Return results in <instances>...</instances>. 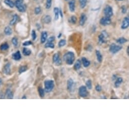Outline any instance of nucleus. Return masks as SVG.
I'll return each mask as SVG.
<instances>
[{"mask_svg": "<svg viewBox=\"0 0 129 129\" xmlns=\"http://www.w3.org/2000/svg\"><path fill=\"white\" fill-rule=\"evenodd\" d=\"M63 60L68 65H72L75 60V55L74 53L71 51L67 52L63 56Z\"/></svg>", "mask_w": 129, "mask_h": 129, "instance_id": "nucleus-1", "label": "nucleus"}, {"mask_svg": "<svg viewBox=\"0 0 129 129\" xmlns=\"http://www.w3.org/2000/svg\"><path fill=\"white\" fill-rule=\"evenodd\" d=\"M45 90L46 92L49 93L51 92L54 87V81L53 80H46L44 82Z\"/></svg>", "mask_w": 129, "mask_h": 129, "instance_id": "nucleus-2", "label": "nucleus"}, {"mask_svg": "<svg viewBox=\"0 0 129 129\" xmlns=\"http://www.w3.org/2000/svg\"><path fill=\"white\" fill-rule=\"evenodd\" d=\"M14 4L19 12H24L26 11V6L23 4V0H16Z\"/></svg>", "mask_w": 129, "mask_h": 129, "instance_id": "nucleus-3", "label": "nucleus"}, {"mask_svg": "<svg viewBox=\"0 0 129 129\" xmlns=\"http://www.w3.org/2000/svg\"><path fill=\"white\" fill-rule=\"evenodd\" d=\"M123 47L119 45H115V44L113 43L111 44V45L109 47V51L112 53V54H116L118 52L121 51Z\"/></svg>", "mask_w": 129, "mask_h": 129, "instance_id": "nucleus-4", "label": "nucleus"}, {"mask_svg": "<svg viewBox=\"0 0 129 129\" xmlns=\"http://www.w3.org/2000/svg\"><path fill=\"white\" fill-rule=\"evenodd\" d=\"M104 14L105 16L110 17L113 15V10L111 6L109 5H107L105 6L103 10Z\"/></svg>", "mask_w": 129, "mask_h": 129, "instance_id": "nucleus-5", "label": "nucleus"}, {"mask_svg": "<svg viewBox=\"0 0 129 129\" xmlns=\"http://www.w3.org/2000/svg\"><path fill=\"white\" fill-rule=\"evenodd\" d=\"M79 94L81 97H86L88 95V92L87 89V87L85 86H81L79 89Z\"/></svg>", "mask_w": 129, "mask_h": 129, "instance_id": "nucleus-6", "label": "nucleus"}, {"mask_svg": "<svg viewBox=\"0 0 129 129\" xmlns=\"http://www.w3.org/2000/svg\"><path fill=\"white\" fill-rule=\"evenodd\" d=\"M108 35L106 31H103L102 33L98 36V41L99 43L101 44H102L103 43H105L106 42V40H105V39L107 38Z\"/></svg>", "mask_w": 129, "mask_h": 129, "instance_id": "nucleus-7", "label": "nucleus"}, {"mask_svg": "<svg viewBox=\"0 0 129 129\" xmlns=\"http://www.w3.org/2000/svg\"><path fill=\"white\" fill-rule=\"evenodd\" d=\"M111 22V20L110 17L105 16L104 17L102 18L100 20V24L102 25L106 26L109 25Z\"/></svg>", "mask_w": 129, "mask_h": 129, "instance_id": "nucleus-8", "label": "nucleus"}, {"mask_svg": "<svg viewBox=\"0 0 129 129\" xmlns=\"http://www.w3.org/2000/svg\"><path fill=\"white\" fill-rule=\"evenodd\" d=\"M53 61L57 66H59L61 64V60L60 59L58 53H55L54 54L53 56Z\"/></svg>", "mask_w": 129, "mask_h": 129, "instance_id": "nucleus-9", "label": "nucleus"}, {"mask_svg": "<svg viewBox=\"0 0 129 129\" xmlns=\"http://www.w3.org/2000/svg\"><path fill=\"white\" fill-rule=\"evenodd\" d=\"M129 26V19L128 17L124 18L123 22H122L121 28L123 29H127Z\"/></svg>", "mask_w": 129, "mask_h": 129, "instance_id": "nucleus-10", "label": "nucleus"}, {"mask_svg": "<svg viewBox=\"0 0 129 129\" xmlns=\"http://www.w3.org/2000/svg\"><path fill=\"white\" fill-rule=\"evenodd\" d=\"M69 8L70 12H73L76 9V1L75 0H70L69 2Z\"/></svg>", "mask_w": 129, "mask_h": 129, "instance_id": "nucleus-11", "label": "nucleus"}, {"mask_svg": "<svg viewBox=\"0 0 129 129\" xmlns=\"http://www.w3.org/2000/svg\"><path fill=\"white\" fill-rule=\"evenodd\" d=\"M74 85V81L72 79H69L68 80L67 82V90L71 91L72 90Z\"/></svg>", "mask_w": 129, "mask_h": 129, "instance_id": "nucleus-12", "label": "nucleus"}, {"mask_svg": "<svg viewBox=\"0 0 129 129\" xmlns=\"http://www.w3.org/2000/svg\"><path fill=\"white\" fill-rule=\"evenodd\" d=\"M86 20H87L86 15L85 14H84V13L81 14V15L80 18V21H79L80 25L81 26H83L85 24V23Z\"/></svg>", "mask_w": 129, "mask_h": 129, "instance_id": "nucleus-13", "label": "nucleus"}, {"mask_svg": "<svg viewBox=\"0 0 129 129\" xmlns=\"http://www.w3.org/2000/svg\"><path fill=\"white\" fill-rule=\"evenodd\" d=\"M4 73L8 75L11 73V64L9 63L6 64L4 67Z\"/></svg>", "mask_w": 129, "mask_h": 129, "instance_id": "nucleus-14", "label": "nucleus"}, {"mask_svg": "<svg viewBox=\"0 0 129 129\" xmlns=\"http://www.w3.org/2000/svg\"><path fill=\"white\" fill-rule=\"evenodd\" d=\"M12 58L16 61H18V60H19L20 59H21V55L19 51H18L16 52L15 53H14L13 54Z\"/></svg>", "mask_w": 129, "mask_h": 129, "instance_id": "nucleus-15", "label": "nucleus"}, {"mask_svg": "<svg viewBox=\"0 0 129 129\" xmlns=\"http://www.w3.org/2000/svg\"><path fill=\"white\" fill-rule=\"evenodd\" d=\"M42 20L43 22L45 24H49L52 21V18L50 15H47L43 17Z\"/></svg>", "mask_w": 129, "mask_h": 129, "instance_id": "nucleus-16", "label": "nucleus"}, {"mask_svg": "<svg viewBox=\"0 0 129 129\" xmlns=\"http://www.w3.org/2000/svg\"><path fill=\"white\" fill-rule=\"evenodd\" d=\"M47 37H48V33L47 32L44 31L42 32L41 38H40V43L42 44H44L46 41Z\"/></svg>", "mask_w": 129, "mask_h": 129, "instance_id": "nucleus-17", "label": "nucleus"}, {"mask_svg": "<svg viewBox=\"0 0 129 129\" xmlns=\"http://www.w3.org/2000/svg\"><path fill=\"white\" fill-rule=\"evenodd\" d=\"M81 62H82L83 65L85 67H89L91 64L90 61L88 60L86 57H83L81 58Z\"/></svg>", "mask_w": 129, "mask_h": 129, "instance_id": "nucleus-18", "label": "nucleus"}, {"mask_svg": "<svg viewBox=\"0 0 129 129\" xmlns=\"http://www.w3.org/2000/svg\"><path fill=\"white\" fill-rule=\"evenodd\" d=\"M5 95L7 99H13V93L10 89H7L6 90Z\"/></svg>", "mask_w": 129, "mask_h": 129, "instance_id": "nucleus-19", "label": "nucleus"}, {"mask_svg": "<svg viewBox=\"0 0 129 129\" xmlns=\"http://www.w3.org/2000/svg\"><path fill=\"white\" fill-rule=\"evenodd\" d=\"M81 66V62L80 59H78L74 65V69L76 70H79Z\"/></svg>", "mask_w": 129, "mask_h": 129, "instance_id": "nucleus-20", "label": "nucleus"}, {"mask_svg": "<svg viewBox=\"0 0 129 129\" xmlns=\"http://www.w3.org/2000/svg\"><path fill=\"white\" fill-rule=\"evenodd\" d=\"M96 55L97 57V59L98 60V61L101 63L102 61L103 58H102V55H101V54L99 50L96 51Z\"/></svg>", "mask_w": 129, "mask_h": 129, "instance_id": "nucleus-21", "label": "nucleus"}, {"mask_svg": "<svg viewBox=\"0 0 129 129\" xmlns=\"http://www.w3.org/2000/svg\"><path fill=\"white\" fill-rule=\"evenodd\" d=\"M123 79H122L121 77H117V79L116 81H115V83H114L115 87H116V88L119 87L121 85V84L122 83H123Z\"/></svg>", "mask_w": 129, "mask_h": 129, "instance_id": "nucleus-22", "label": "nucleus"}, {"mask_svg": "<svg viewBox=\"0 0 129 129\" xmlns=\"http://www.w3.org/2000/svg\"><path fill=\"white\" fill-rule=\"evenodd\" d=\"M18 16L17 14H15L13 17V19L10 21V24L11 25H14L15 23L18 21Z\"/></svg>", "mask_w": 129, "mask_h": 129, "instance_id": "nucleus-23", "label": "nucleus"}, {"mask_svg": "<svg viewBox=\"0 0 129 129\" xmlns=\"http://www.w3.org/2000/svg\"><path fill=\"white\" fill-rule=\"evenodd\" d=\"M22 53L24 56H29L32 53V51L29 49L27 48H24L22 50Z\"/></svg>", "mask_w": 129, "mask_h": 129, "instance_id": "nucleus-24", "label": "nucleus"}, {"mask_svg": "<svg viewBox=\"0 0 129 129\" xmlns=\"http://www.w3.org/2000/svg\"><path fill=\"white\" fill-rule=\"evenodd\" d=\"M4 3L7 5L9 6L10 8H13L15 6L14 3L12 1V0H5Z\"/></svg>", "mask_w": 129, "mask_h": 129, "instance_id": "nucleus-25", "label": "nucleus"}, {"mask_svg": "<svg viewBox=\"0 0 129 129\" xmlns=\"http://www.w3.org/2000/svg\"><path fill=\"white\" fill-rule=\"evenodd\" d=\"M54 12L55 13V19L56 20H57L59 19V9L58 8L55 7L54 9Z\"/></svg>", "mask_w": 129, "mask_h": 129, "instance_id": "nucleus-26", "label": "nucleus"}, {"mask_svg": "<svg viewBox=\"0 0 129 129\" xmlns=\"http://www.w3.org/2000/svg\"><path fill=\"white\" fill-rule=\"evenodd\" d=\"M80 6L81 9H84L87 5V0H79Z\"/></svg>", "mask_w": 129, "mask_h": 129, "instance_id": "nucleus-27", "label": "nucleus"}, {"mask_svg": "<svg viewBox=\"0 0 129 129\" xmlns=\"http://www.w3.org/2000/svg\"><path fill=\"white\" fill-rule=\"evenodd\" d=\"M4 32L6 35L10 36L11 35L12 33V29L10 28L9 26H7L6 28H5L4 30Z\"/></svg>", "mask_w": 129, "mask_h": 129, "instance_id": "nucleus-28", "label": "nucleus"}, {"mask_svg": "<svg viewBox=\"0 0 129 129\" xmlns=\"http://www.w3.org/2000/svg\"><path fill=\"white\" fill-rule=\"evenodd\" d=\"M9 48V46L8 44L7 43H5L2 44L1 46H0V50L2 51H6L7 50H8Z\"/></svg>", "mask_w": 129, "mask_h": 129, "instance_id": "nucleus-29", "label": "nucleus"}, {"mask_svg": "<svg viewBox=\"0 0 129 129\" xmlns=\"http://www.w3.org/2000/svg\"><path fill=\"white\" fill-rule=\"evenodd\" d=\"M38 92L40 97L43 98L45 96V90L42 87H39L38 88Z\"/></svg>", "mask_w": 129, "mask_h": 129, "instance_id": "nucleus-30", "label": "nucleus"}, {"mask_svg": "<svg viewBox=\"0 0 129 129\" xmlns=\"http://www.w3.org/2000/svg\"><path fill=\"white\" fill-rule=\"evenodd\" d=\"M127 41H128V40L126 39H125V38H124V37H121V38L118 39L117 40V42L118 44H125V43L127 42Z\"/></svg>", "mask_w": 129, "mask_h": 129, "instance_id": "nucleus-31", "label": "nucleus"}, {"mask_svg": "<svg viewBox=\"0 0 129 129\" xmlns=\"http://www.w3.org/2000/svg\"><path fill=\"white\" fill-rule=\"evenodd\" d=\"M45 47L46 48H51V49H54L55 47V45L53 43V42H48L45 44Z\"/></svg>", "mask_w": 129, "mask_h": 129, "instance_id": "nucleus-32", "label": "nucleus"}, {"mask_svg": "<svg viewBox=\"0 0 129 129\" xmlns=\"http://www.w3.org/2000/svg\"><path fill=\"white\" fill-rule=\"evenodd\" d=\"M28 67L26 65L21 66V67L19 68V71H18L19 73L21 74L23 73L26 72V71L28 70Z\"/></svg>", "mask_w": 129, "mask_h": 129, "instance_id": "nucleus-33", "label": "nucleus"}, {"mask_svg": "<svg viewBox=\"0 0 129 129\" xmlns=\"http://www.w3.org/2000/svg\"><path fill=\"white\" fill-rule=\"evenodd\" d=\"M66 40L64 39H62L59 42L58 46H59V47H60V48H61V47H64V46H65L66 45Z\"/></svg>", "mask_w": 129, "mask_h": 129, "instance_id": "nucleus-34", "label": "nucleus"}, {"mask_svg": "<svg viewBox=\"0 0 129 129\" xmlns=\"http://www.w3.org/2000/svg\"><path fill=\"white\" fill-rule=\"evenodd\" d=\"M86 87L89 89L91 90L92 89V81L91 80H88L86 82Z\"/></svg>", "mask_w": 129, "mask_h": 129, "instance_id": "nucleus-35", "label": "nucleus"}, {"mask_svg": "<svg viewBox=\"0 0 129 129\" xmlns=\"http://www.w3.org/2000/svg\"><path fill=\"white\" fill-rule=\"evenodd\" d=\"M52 2V0H47L46 7L47 9H49L51 7Z\"/></svg>", "mask_w": 129, "mask_h": 129, "instance_id": "nucleus-36", "label": "nucleus"}, {"mask_svg": "<svg viewBox=\"0 0 129 129\" xmlns=\"http://www.w3.org/2000/svg\"><path fill=\"white\" fill-rule=\"evenodd\" d=\"M12 43L13 44V45H14L15 47L18 46V39L16 38H15V37H14V38H13L12 39Z\"/></svg>", "mask_w": 129, "mask_h": 129, "instance_id": "nucleus-37", "label": "nucleus"}, {"mask_svg": "<svg viewBox=\"0 0 129 129\" xmlns=\"http://www.w3.org/2000/svg\"><path fill=\"white\" fill-rule=\"evenodd\" d=\"M70 22H72L73 24H76L77 21V18L75 16H72L70 18Z\"/></svg>", "mask_w": 129, "mask_h": 129, "instance_id": "nucleus-38", "label": "nucleus"}, {"mask_svg": "<svg viewBox=\"0 0 129 129\" xmlns=\"http://www.w3.org/2000/svg\"><path fill=\"white\" fill-rule=\"evenodd\" d=\"M32 43L30 41V40H27V41H25V42H24L23 43V46H28L30 45H32Z\"/></svg>", "mask_w": 129, "mask_h": 129, "instance_id": "nucleus-39", "label": "nucleus"}, {"mask_svg": "<svg viewBox=\"0 0 129 129\" xmlns=\"http://www.w3.org/2000/svg\"><path fill=\"white\" fill-rule=\"evenodd\" d=\"M32 37L33 40H35L36 38V34L35 32V30H32Z\"/></svg>", "mask_w": 129, "mask_h": 129, "instance_id": "nucleus-40", "label": "nucleus"}, {"mask_svg": "<svg viewBox=\"0 0 129 129\" xmlns=\"http://www.w3.org/2000/svg\"><path fill=\"white\" fill-rule=\"evenodd\" d=\"M55 40V37L54 36H50V38L48 39V40H47V42H53L54 40Z\"/></svg>", "mask_w": 129, "mask_h": 129, "instance_id": "nucleus-41", "label": "nucleus"}, {"mask_svg": "<svg viewBox=\"0 0 129 129\" xmlns=\"http://www.w3.org/2000/svg\"><path fill=\"white\" fill-rule=\"evenodd\" d=\"M41 11V9L40 7H36L35 10V12L36 14H39Z\"/></svg>", "mask_w": 129, "mask_h": 129, "instance_id": "nucleus-42", "label": "nucleus"}, {"mask_svg": "<svg viewBox=\"0 0 129 129\" xmlns=\"http://www.w3.org/2000/svg\"><path fill=\"white\" fill-rule=\"evenodd\" d=\"M127 11V9L126 7L125 6H123L121 7V12L123 13V14H125V13H126Z\"/></svg>", "mask_w": 129, "mask_h": 129, "instance_id": "nucleus-43", "label": "nucleus"}, {"mask_svg": "<svg viewBox=\"0 0 129 129\" xmlns=\"http://www.w3.org/2000/svg\"><path fill=\"white\" fill-rule=\"evenodd\" d=\"M95 90L97 92H101L102 90V87L99 85H97L95 87Z\"/></svg>", "mask_w": 129, "mask_h": 129, "instance_id": "nucleus-44", "label": "nucleus"}, {"mask_svg": "<svg viewBox=\"0 0 129 129\" xmlns=\"http://www.w3.org/2000/svg\"><path fill=\"white\" fill-rule=\"evenodd\" d=\"M59 14H60L61 16V17H63V14L62 13V11L61 10H59Z\"/></svg>", "mask_w": 129, "mask_h": 129, "instance_id": "nucleus-45", "label": "nucleus"}, {"mask_svg": "<svg viewBox=\"0 0 129 129\" xmlns=\"http://www.w3.org/2000/svg\"><path fill=\"white\" fill-rule=\"evenodd\" d=\"M127 54L129 55V47L128 46V48H127Z\"/></svg>", "mask_w": 129, "mask_h": 129, "instance_id": "nucleus-46", "label": "nucleus"}, {"mask_svg": "<svg viewBox=\"0 0 129 129\" xmlns=\"http://www.w3.org/2000/svg\"><path fill=\"white\" fill-rule=\"evenodd\" d=\"M116 77H117L116 76H115V75H113V80H115V79H116Z\"/></svg>", "mask_w": 129, "mask_h": 129, "instance_id": "nucleus-47", "label": "nucleus"}, {"mask_svg": "<svg viewBox=\"0 0 129 129\" xmlns=\"http://www.w3.org/2000/svg\"><path fill=\"white\" fill-rule=\"evenodd\" d=\"M3 83V81L1 79V78H0V86H1L2 85V84Z\"/></svg>", "mask_w": 129, "mask_h": 129, "instance_id": "nucleus-48", "label": "nucleus"}, {"mask_svg": "<svg viewBox=\"0 0 129 129\" xmlns=\"http://www.w3.org/2000/svg\"><path fill=\"white\" fill-rule=\"evenodd\" d=\"M61 36H62V33H59V36H58V38H60V37Z\"/></svg>", "mask_w": 129, "mask_h": 129, "instance_id": "nucleus-49", "label": "nucleus"}, {"mask_svg": "<svg viewBox=\"0 0 129 129\" xmlns=\"http://www.w3.org/2000/svg\"><path fill=\"white\" fill-rule=\"evenodd\" d=\"M22 99H26V96H23V97H22Z\"/></svg>", "mask_w": 129, "mask_h": 129, "instance_id": "nucleus-50", "label": "nucleus"}, {"mask_svg": "<svg viewBox=\"0 0 129 129\" xmlns=\"http://www.w3.org/2000/svg\"><path fill=\"white\" fill-rule=\"evenodd\" d=\"M117 1H123V0H117Z\"/></svg>", "mask_w": 129, "mask_h": 129, "instance_id": "nucleus-51", "label": "nucleus"}, {"mask_svg": "<svg viewBox=\"0 0 129 129\" xmlns=\"http://www.w3.org/2000/svg\"><path fill=\"white\" fill-rule=\"evenodd\" d=\"M65 1H69L70 0H65Z\"/></svg>", "mask_w": 129, "mask_h": 129, "instance_id": "nucleus-52", "label": "nucleus"}]
</instances>
